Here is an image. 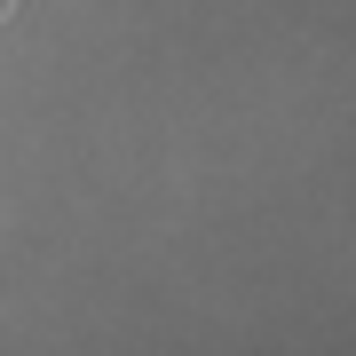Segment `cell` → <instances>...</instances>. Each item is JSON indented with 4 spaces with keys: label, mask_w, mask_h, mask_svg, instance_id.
Returning <instances> with one entry per match:
<instances>
[{
    "label": "cell",
    "mask_w": 356,
    "mask_h": 356,
    "mask_svg": "<svg viewBox=\"0 0 356 356\" xmlns=\"http://www.w3.org/2000/svg\"><path fill=\"white\" fill-rule=\"evenodd\" d=\"M8 8H16V0H0V16H8Z\"/></svg>",
    "instance_id": "obj_1"
}]
</instances>
